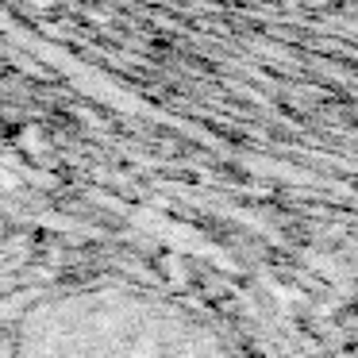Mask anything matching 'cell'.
Instances as JSON below:
<instances>
[{"mask_svg": "<svg viewBox=\"0 0 358 358\" xmlns=\"http://www.w3.org/2000/svg\"><path fill=\"white\" fill-rule=\"evenodd\" d=\"M4 358H235L185 304L124 281L47 293L8 327Z\"/></svg>", "mask_w": 358, "mask_h": 358, "instance_id": "cell-1", "label": "cell"}]
</instances>
